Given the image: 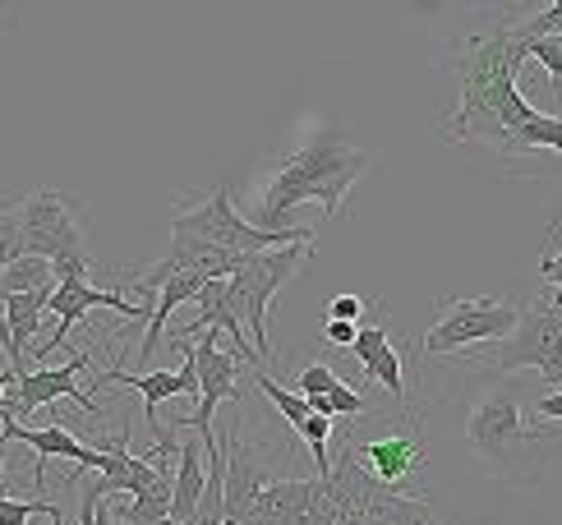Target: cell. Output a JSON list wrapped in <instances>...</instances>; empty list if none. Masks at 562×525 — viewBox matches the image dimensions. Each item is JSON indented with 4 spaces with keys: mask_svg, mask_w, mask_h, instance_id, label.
Segmentation results:
<instances>
[{
    "mask_svg": "<svg viewBox=\"0 0 562 525\" xmlns=\"http://www.w3.org/2000/svg\"><path fill=\"white\" fill-rule=\"evenodd\" d=\"M521 65L526 42L517 23H503L498 33L465 37L457 56V107L438 121V134L457 143H494V148L512 153L517 130L535 115V107L517 88Z\"/></svg>",
    "mask_w": 562,
    "mask_h": 525,
    "instance_id": "1",
    "label": "cell"
},
{
    "mask_svg": "<svg viewBox=\"0 0 562 525\" xmlns=\"http://www.w3.org/2000/svg\"><path fill=\"white\" fill-rule=\"evenodd\" d=\"M364 171H369V153L364 148H350V143H341L333 134L304 143L300 153L281 157V166L259 185L249 226H259V231H291L281 222H286V212L300 208V203H323V217H337L346 189L356 185Z\"/></svg>",
    "mask_w": 562,
    "mask_h": 525,
    "instance_id": "2",
    "label": "cell"
},
{
    "mask_svg": "<svg viewBox=\"0 0 562 525\" xmlns=\"http://www.w3.org/2000/svg\"><path fill=\"white\" fill-rule=\"evenodd\" d=\"M540 438H558V428H526L517 383L488 388L465 411V443H471L475 461L494 474H507V480H521L517 461L540 447Z\"/></svg>",
    "mask_w": 562,
    "mask_h": 525,
    "instance_id": "3",
    "label": "cell"
},
{
    "mask_svg": "<svg viewBox=\"0 0 562 525\" xmlns=\"http://www.w3.org/2000/svg\"><path fill=\"white\" fill-rule=\"evenodd\" d=\"M171 231L176 235H194V241H207V245L231 249V254H263V249H286V245H314L310 226H291V231L249 226V217L236 212V199H231L226 185H217L213 194H203L190 208H176L171 212Z\"/></svg>",
    "mask_w": 562,
    "mask_h": 525,
    "instance_id": "4",
    "label": "cell"
},
{
    "mask_svg": "<svg viewBox=\"0 0 562 525\" xmlns=\"http://www.w3.org/2000/svg\"><path fill=\"white\" fill-rule=\"evenodd\" d=\"M314 245H286V249H263V254H245L240 268L226 277L231 286V304H236L240 323H249V346L263 355L268 365V304L272 295L286 286L304 262H310Z\"/></svg>",
    "mask_w": 562,
    "mask_h": 525,
    "instance_id": "5",
    "label": "cell"
},
{
    "mask_svg": "<svg viewBox=\"0 0 562 525\" xmlns=\"http://www.w3.org/2000/svg\"><path fill=\"white\" fill-rule=\"evenodd\" d=\"M517 319H521L517 300H494V295L442 300L438 323L425 332V342H419V355H461L480 342H503V337H512Z\"/></svg>",
    "mask_w": 562,
    "mask_h": 525,
    "instance_id": "6",
    "label": "cell"
},
{
    "mask_svg": "<svg viewBox=\"0 0 562 525\" xmlns=\"http://www.w3.org/2000/svg\"><path fill=\"white\" fill-rule=\"evenodd\" d=\"M480 365L494 373L535 369L553 392H562V309H521L512 337H503L498 350H488Z\"/></svg>",
    "mask_w": 562,
    "mask_h": 525,
    "instance_id": "7",
    "label": "cell"
},
{
    "mask_svg": "<svg viewBox=\"0 0 562 525\" xmlns=\"http://www.w3.org/2000/svg\"><path fill=\"white\" fill-rule=\"evenodd\" d=\"M14 217L23 231V254L65 262V258H88V241L79 226V212L69 203V194L56 189H37V194L14 199Z\"/></svg>",
    "mask_w": 562,
    "mask_h": 525,
    "instance_id": "8",
    "label": "cell"
},
{
    "mask_svg": "<svg viewBox=\"0 0 562 525\" xmlns=\"http://www.w3.org/2000/svg\"><path fill=\"white\" fill-rule=\"evenodd\" d=\"M52 268H56V295H52L56 327H52V337H46V346L33 350L37 360H46V355L65 342V332L79 319H88L92 309H115V314L130 323H144L153 314V304H130L121 291H98V286L88 281V258H65V262H52Z\"/></svg>",
    "mask_w": 562,
    "mask_h": 525,
    "instance_id": "9",
    "label": "cell"
},
{
    "mask_svg": "<svg viewBox=\"0 0 562 525\" xmlns=\"http://www.w3.org/2000/svg\"><path fill=\"white\" fill-rule=\"evenodd\" d=\"M217 337H222V332H207L203 342L190 346L194 350V369H199V411L171 420V428H194V434L203 438L207 457H217V451H222V443L213 438V411H217L222 401H236L240 396V383H236V378H240V360H236V355H226L217 346Z\"/></svg>",
    "mask_w": 562,
    "mask_h": 525,
    "instance_id": "10",
    "label": "cell"
},
{
    "mask_svg": "<svg viewBox=\"0 0 562 525\" xmlns=\"http://www.w3.org/2000/svg\"><path fill=\"white\" fill-rule=\"evenodd\" d=\"M14 443L33 447V489H42V484H46V461H56V457L75 466V474H69V484L79 480V470H98V474H102V466H106V451H102V447L79 443L65 424H42V428H33V424L0 420V480H5V451H10Z\"/></svg>",
    "mask_w": 562,
    "mask_h": 525,
    "instance_id": "11",
    "label": "cell"
},
{
    "mask_svg": "<svg viewBox=\"0 0 562 525\" xmlns=\"http://www.w3.org/2000/svg\"><path fill=\"white\" fill-rule=\"evenodd\" d=\"M184 350V365L171 373H125V369H92V383H106V388H130L144 396V420L153 428V438H157V451L153 457H171V451H180L171 438H167V428H161L157 411H161V401H171V396H199V369H194V350L180 342Z\"/></svg>",
    "mask_w": 562,
    "mask_h": 525,
    "instance_id": "12",
    "label": "cell"
},
{
    "mask_svg": "<svg viewBox=\"0 0 562 525\" xmlns=\"http://www.w3.org/2000/svg\"><path fill=\"white\" fill-rule=\"evenodd\" d=\"M346 451H350V457H356L383 489H396V493H406V489L415 484L419 466H425V447H419L415 428H406V424L379 428V434H369V438L350 434Z\"/></svg>",
    "mask_w": 562,
    "mask_h": 525,
    "instance_id": "13",
    "label": "cell"
},
{
    "mask_svg": "<svg viewBox=\"0 0 562 525\" xmlns=\"http://www.w3.org/2000/svg\"><path fill=\"white\" fill-rule=\"evenodd\" d=\"M222 451H226V525H240L249 516V507L259 503V493L268 484H277V457H286V447L272 451V457H263V447H249L245 443V428H231V434L222 438Z\"/></svg>",
    "mask_w": 562,
    "mask_h": 525,
    "instance_id": "14",
    "label": "cell"
},
{
    "mask_svg": "<svg viewBox=\"0 0 562 525\" xmlns=\"http://www.w3.org/2000/svg\"><path fill=\"white\" fill-rule=\"evenodd\" d=\"M88 369H92V350L83 346L75 360H65L60 369H46V365H42V369L19 373V378H14V405H10V415H5V420H14V424H19V420H33L42 405H52V401H60V396L79 401L88 415H98V420H102V405L92 401V396H83L79 383H75V378L88 373Z\"/></svg>",
    "mask_w": 562,
    "mask_h": 525,
    "instance_id": "15",
    "label": "cell"
},
{
    "mask_svg": "<svg viewBox=\"0 0 562 525\" xmlns=\"http://www.w3.org/2000/svg\"><path fill=\"white\" fill-rule=\"evenodd\" d=\"M350 355L364 365V373L373 378L379 388L392 392V401H402L406 396V383H402V355H396L392 337H387V327L383 323H369L356 332V346H350Z\"/></svg>",
    "mask_w": 562,
    "mask_h": 525,
    "instance_id": "16",
    "label": "cell"
},
{
    "mask_svg": "<svg viewBox=\"0 0 562 525\" xmlns=\"http://www.w3.org/2000/svg\"><path fill=\"white\" fill-rule=\"evenodd\" d=\"M203 286H207V277H199V272H171L167 281L157 286V304H153V314H148V337H144V346H138V365L153 360L161 337H167V327H171V314H176L184 300H199Z\"/></svg>",
    "mask_w": 562,
    "mask_h": 525,
    "instance_id": "17",
    "label": "cell"
},
{
    "mask_svg": "<svg viewBox=\"0 0 562 525\" xmlns=\"http://www.w3.org/2000/svg\"><path fill=\"white\" fill-rule=\"evenodd\" d=\"M176 457L180 461H176V484H171V521L190 525L194 512H199L203 484H207V474H203V438L199 443H180Z\"/></svg>",
    "mask_w": 562,
    "mask_h": 525,
    "instance_id": "18",
    "label": "cell"
},
{
    "mask_svg": "<svg viewBox=\"0 0 562 525\" xmlns=\"http://www.w3.org/2000/svg\"><path fill=\"white\" fill-rule=\"evenodd\" d=\"M56 286V268L46 258L23 254L14 268L0 272V295H23V291H52Z\"/></svg>",
    "mask_w": 562,
    "mask_h": 525,
    "instance_id": "19",
    "label": "cell"
},
{
    "mask_svg": "<svg viewBox=\"0 0 562 525\" xmlns=\"http://www.w3.org/2000/svg\"><path fill=\"white\" fill-rule=\"evenodd\" d=\"M254 388H259V392H263V396L277 405V411H281V420H286V424L295 428V434H300V424L314 415V411H310V401H304L300 392H291V388H281V383H277V378H272L268 369H259V373H254Z\"/></svg>",
    "mask_w": 562,
    "mask_h": 525,
    "instance_id": "20",
    "label": "cell"
},
{
    "mask_svg": "<svg viewBox=\"0 0 562 525\" xmlns=\"http://www.w3.org/2000/svg\"><path fill=\"white\" fill-rule=\"evenodd\" d=\"M526 148H549V153H562V115H544V111H535L530 121L517 130V143H512V153H526Z\"/></svg>",
    "mask_w": 562,
    "mask_h": 525,
    "instance_id": "21",
    "label": "cell"
},
{
    "mask_svg": "<svg viewBox=\"0 0 562 525\" xmlns=\"http://www.w3.org/2000/svg\"><path fill=\"white\" fill-rule=\"evenodd\" d=\"M29 516H46L52 525H65V512L46 498H33V503H19V498H5L0 493V525H29Z\"/></svg>",
    "mask_w": 562,
    "mask_h": 525,
    "instance_id": "22",
    "label": "cell"
},
{
    "mask_svg": "<svg viewBox=\"0 0 562 525\" xmlns=\"http://www.w3.org/2000/svg\"><path fill=\"white\" fill-rule=\"evenodd\" d=\"M23 258V231H19V217H14V203L0 208V272L14 268Z\"/></svg>",
    "mask_w": 562,
    "mask_h": 525,
    "instance_id": "23",
    "label": "cell"
},
{
    "mask_svg": "<svg viewBox=\"0 0 562 525\" xmlns=\"http://www.w3.org/2000/svg\"><path fill=\"white\" fill-rule=\"evenodd\" d=\"M337 383H341V378H337L333 369H327V365H318V360H314V365H304V369H300V378H295V392H300L304 401H310V396H327V392H333Z\"/></svg>",
    "mask_w": 562,
    "mask_h": 525,
    "instance_id": "24",
    "label": "cell"
},
{
    "mask_svg": "<svg viewBox=\"0 0 562 525\" xmlns=\"http://www.w3.org/2000/svg\"><path fill=\"white\" fill-rule=\"evenodd\" d=\"M327 401H333V420H346V415H369V405H364V396H360V388L356 383H341L327 392Z\"/></svg>",
    "mask_w": 562,
    "mask_h": 525,
    "instance_id": "25",
    "label": "cell"
},
{
    "mask_svg": "<svg viewBox=\"0 0 562 525\" xmlns=\"http://www.w3.org/2000/svg\"><path fill=\"white\" fill-rule=\"evenodd\" d=\"M540 277L558 291V300H553V309H562V226L553 231V249L540 258Z\"/></svg>",
    "mask_w": 562,
    "mask_h": 525,
    "instance_id": "26",
    "label": "cell"
},
{
    "mask_svg": "<svg viewBox=\"0 0 562 525\" xmlns=\"http://www.w3.org/2000/svg\"><path fill=\"white\" fill-rule=\"evenodd\" d=\"M360 314H364L360 295H333V300H327V319H333V323H356Z\"/></svg>",
    "mask_w": 562,
    "mask_h": 525,
    "instance_id": "27",
    "label": "cell"
},
{
    "mask_svg": "<svg viewBox=\"0 0 562 525\" xmlns=\"http://www.w3.org/2000/svg\"><path fill=\"white\" fill-rule=\"evenodd\" d=\"M356 332H360L356 323H333V319H327V323H323V337H327V342H333V346H346V350H350V346H356Z\"/></svg>",
    "mask_w": 562,
    "mask_h": 525,
    "instance_id": "28",
    "label": "cell"
},
{
    "mask_svg": "<svg viewBox=\"0 0 562 525\" xmlns=\"http://www.w3.org/2000/svg\"><path fill=\"white\" fill-rule=\"evenodd\" d=\"M535 420H562V392H549L535 401Z\"/></svg>",
    "mask_w": 562,
    "mask_h": 525,
    "instance_id": "29",
    "label": "cell"
},
{
    "mask_svg": "<svg viewBox=\"0 0 562 525\" xmlns=\"http://www.w3.org/2000/svg\"><path fill=\"white\" fill-rule=\"evenodd\" d=\"M14 369H5V373H0V420H5L10 415V405H14Z\"/></svg>",
    "mask_w": 562,
    "mask_h": 525,
    "instance_id": "30",
    "label": "cell"
}]
</instances>
